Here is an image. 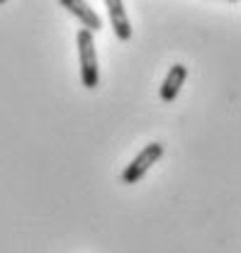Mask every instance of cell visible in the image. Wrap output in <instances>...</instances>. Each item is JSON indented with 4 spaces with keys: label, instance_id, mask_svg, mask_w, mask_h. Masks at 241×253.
<instances>
[{
    "label": "cell",
    "instance_id": "cell-1",
    "mask_svg": "<svg viewBox=\"0 0 241 253\" xmlns=\"http://www.w3.org/2000/svg\"><path fill=\"white\" fill-rule=\"evenodd\" d=\"M76 44H78V66H81L83 88L95 90L97 83H100V71H97V51H95V37H93V32L78 30Z\"/></svg>",
    "mask_w": 241,
    "mask_h": 253
},
{
    "label": "cell",
    "instance_id": "cell-2",
    "mask_svg": "<svg viewBox=\"0 0 241 253\" xmlns=\"http://www.w3.org/2000/svg\"><path fill=\"white\" fill-rule=\"evenodd\" d=\"M161 156H163V144H161V141H151V144H146L137 156L129 161V166L122 170V183H124V185L139 183V180L149 173L151 166H156V161Z\"/></svg>",
    "mask_w": 241,
    "mask_h": 253
},
{
    "label": "cell",
    "instance_id": "cell-3",
    "mask_svg": "<svg viewBox=\"0 0 241 253\" xmlns=\"http://www.w3.org/2000/svg\"><path fill=\"white\" fill-rule=\"evenodd\" d=\"M59 2L71 12V15H73V17H78V22L83 25V30L93 32V34L102 30V20H100V15L93 10L86 0H59Z\"/></svg>",
    "mask_w": 241,
    "mask_h": 253
},
{
    "label": "cell",
    "instance_id": "cell-4",
    "mask_svg": "<svg viewBox=\"0 0 241 253\" xmlns=\"http://www.w3.org/2000/svg\"><path fill=\"white\" fill-rule=\"evenodd\" d=\"M107 5V15H110V25H112V32L120 42H129L132 39V22L124 12V2L122 0H105Z\"/></svg>",
    "mask_w": 241,
    "mask_h": 253
},
{
    "label": "cell",
    "instance_id": "cell-5",
    "mask_svg": "<svg viewBox=\"0 0 241 253\" xmlns=\"http://www.w3.org/2000/svg\"><path fill=\"white\" fill-rule=\"evenodd\" d=\"M185 78H188V68H185L183 63H173L171 71H168V76L163 78V83H161V88H158V97H161L163 102H173V100L178 97V93H181Z\"/></svg>",
    "mask_w": 241,
    "mask_h": 253
},
{
    "label": "cell",
    "instance_id": "cell-6",
    "mask_svg": "<svg viewBox=\"0 0 241 253\" xmlns=\"http://www.w3.org/2000/svg\"><path fill=\"white\" fill-rule=\"evenodd\" d=\"M227 2H239V0H227Z\"/></svg>",
    "mask_w": 241,
    "mask_h": 253
},
{
    "label": "cell",
    "instance_id": "cell-7",
    "mask_svg": "<svg viewBox=\"0 0 241 253\" xmlns=\"http://www.w3.org/2000/svg\"><path fill=\"white\" fill-rule=\"evenodd\" d=\"M5 2H7V0H0V5H5Z\"/></svg>",
    "mask_w": 241,
    "mask_h": 253
}]
</instances>
